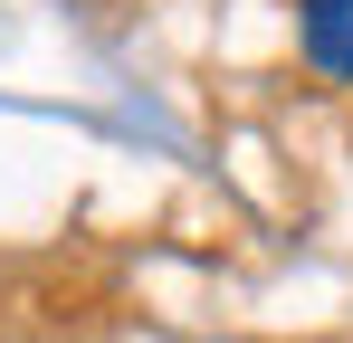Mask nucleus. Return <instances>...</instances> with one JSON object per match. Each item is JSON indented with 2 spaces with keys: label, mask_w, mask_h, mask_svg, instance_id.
I'll use <instances>...</instances> for the list:
<instances>
[{
  "label": "nucleus",
  "mask_w": 353,
  "mask_h": 343,
  "mask_svg": "<svg viewBox=\"0 0 353 343\" xmlns=\"http://www.w3.org/2000/svg\"><path fill=\"white\" fill-rule=\"evenodd\" d=\"M296 57L305 76L353 86V0H296Z\"/></svg>",
  "instance_id": "obj_1"
}]
</instances>
